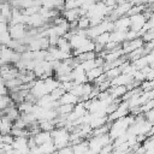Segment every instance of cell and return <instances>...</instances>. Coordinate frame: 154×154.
Segmentation results:
<instances>
[{
	"label": "cell",
	"instance_id": "obj_1",
	"mask_svg": "<svg viewBox=\"0 0 154 154\" xmlns=\"http://www.w3.org/2000/svg\"><path fill=\"white\" fill-rule=\"evenodd\" d=\"M51 136L57 150L70 146V131L65 128H55L53 131H51Z\"/></svg>",
	"mask_w": 154,
	"mask_h": 154
},
{
	"label": "cell",
	"instance_id": "obj_2",
	"mask_svg": "<svg viewBox=\"0 0 154 154\" xmlns=\"http://www.w3.org/2000/svg\"><path fill=\"white\" fill-rule=\"evenodd\" d=\"M7 32L12 40L22 41L26 35V25H24V24H10Z\"/></svg>",
	"mask_w": 154,
	"mask_h": 154
},
{
	"label": "cell",
	"instance_id": "obj_3",
	"mask_svg": "<svg viewBox=\"0 0 154 154\" xmlns=\"http://www.w3.org/2000/svg\"><path fill=\"white\" fill-rule=\"evenodd\" d=\"M129 114V105H128V101H120L117 109L114 112H112L111 114L107 116V119H108V123H112L117 119H120L125 116Z\"/></svg>",
	"mask_w": 154,
	"mask_h": 154
},
{
	"label": "cell",
	"instance_id": "obj_4",
	"mask_svg": "<svg viewBox=\"0 0 154 154\" xmlns=\"http://www.w3.org/2000/svg\"><path fill=\"white\" fill-rule=\"evenodd\" d=\"M29 93L37 100L45 95H47V91H46V88H45V84H43V81L42 79H35V83L34 85L31 87V89L29 90Z\"/></svg>",
	"mask_w": 154,
	"mask_h": 154
},
{
	"label": "cell",
	"instance_id": "obj_5",
	"mask_svg": "<svg viewBox=\"0 0 154 154\" xmlns=\"http://www.w3.org/2000/svg\"><path fill=\"white\" fill-rule=\"evenodd\" d=\"M129 19H130V26H129V29H130V30H134V31H136V32H138V31L141 30V28L143 26L144 22L147 20L142 13L130 16Z\"/></svg>",
	"mask_w": 154,
	"mask_h": 154
},
{
	"label": "cell",
	"instance_id": "obj_6",
	"mask_svg": "<svg viewBox=\"0 0 154 154\" xmlns=\"http://www.w3.org/2000/svg\"><path fill=\"white\" fill-rule=\"evenodd\" d=\"M94 48H95V42H94L93 40L88 38L81 47H78V48H76V49H72L71 54H72V57H77V55H79V54H82V53L94 52Z\"/></svg>",
	"mask_w": 154,
	"mask_h": 154
},
{
	"label": "cell",
	"instance_id": "obj_7",
	"mask_svg": "<svg viewBox=\"0 0 154 154\" xmlns=\"http://www.w3.org/2000/svg\"><path fill=\"white\" fill-rule=\"evenodd\" d=\"M129 26H130V19L128 16L119 17L113 22V30L117 31H128Z\"/></svg>",
	"mask_w": 154,
	"mask_h": 154
},
{
	"label": "cell",
	"instance_id": "obj_8",
	"mask_svg": "<svg viewBox=\"0 0 154 154\" xmlns=\"http://www.w3.org/2000/svg\"><path fill=\"white\" fill-rule=\"evenodd\" d=\"M130 82H132V77L129 75H124L120 73L119 76L109 79V84L111 87H118V85H128Z\"/></svg>",
	"mask_w": 154,
	"mask_h": 154
},
{
	"label": "cell",
	"instance_id": "obj_9",
	"mask_svg": "<svg viewBox=\"0 0 154 154\" xmlns=\"http://www.w3.org/2000/svg\"><path fill=\"white\" fill-rule=\"evenodd\" d=\"M87 40H88L87 36L78 35V34H73V35L69 38V43H70L71 49H76V48H78V47H81Z\"/></svg>",
	"mask_w": 154,
	"mask_h": 154
},
{
	"label": "cell",
	"instance_id": "obj_10",
	"mask_svg": "<svg viewBox=\"0 0 154 154\" xmlns=\"http://www.w3.org/2000/svg\"><path fill=\"white\" fill-rule=\"evenodd\" d=\"M61 16L65 18L66 22L71 23L73 20H77L81 16H79V7L77 8H73V10H65L61 12Z\"/></svg>",
	"mask_w": 154,
	"mask_h": 154
},
{
	"label": "cell",
	"instance_id": "obj_11",
	"mask_svg": "<svg viewBox=\"0 0 154 154\" xmlns=\"http://www.w3.org/2000/svg\"><path fill=\"white\" fill-rule=\"evenodd\" d=\"M109 96L114 100V99H120L125 93H126V88L125 85H118V87H109L107 89Z\"/></svg>",
	"mask_w": 154,
	"mask_h": 154
},
{
	"label": "cell",
	"instance_id": "obj_12",
	"mask_svg": "<svg viewBox=\"0 0 154 154\" xmlns=\"http://www.w3.org/2000/svg\"><path fill=\"white\" fill-rule=\"evenodd\" d=\"M77 102H78V97L72 95L71 93H64L58 100L59 105H76Z\"/></svg>",
	"mask_w": 154,
	"mask_h": 154
},
{
	"label": "cell",
	"instance_id": "obj_13",
	"mask_svg": "<svg viewBox=\"0 0 154 154\" xmlns=\"http://www.w3.org/2000/svg\"><path fill=\"white\" fill-rule=\"evenodd\" d=\"M36 146H40V144H43L48 141L52 140V136H51V132H47V131H38L36 135L32 136Z\"/></svg>",
	"mask_w": 154,
	"mask_h": 154
},
{
	"label": "cell",
	"instance_id": "obj_14",
	"mask_svg": "<svg viewBox=\"0 0 154 154\" xmlns=\"http://www.w3.org/2000/svg\"><path fill=\"white\" fill-rule=\"evenodd\" d=\"M37 149H38L40 154H53L57 150V148H55V146H54L52 140L46 142V143H43V144L37 146Z\"/></svg>",
	"mask_w": 154,
	"mask_h": 154
},
{
	"label": "cell",
	"instance_id": "obj_15",
	"mask_svg": "<svg viewBox=\"0 0 154 154\" xmlns=\"http://www.w3.org/2000/svg\"><path fill=\"white\" fill-rule=\"evenodd\" d=\"M72 148V153L73 154H84L88 149H89V146H88V140H82L81 142L71 146Z\"/></svg>",
	"mask_w": 154,
	"mask_h": 154
},
{
	"label": "cell",
	"instance_id": "obj_16",
	"mask_svg": "<svg viewBox=\"0 0 154 154\" xmlns=\"http://www.w3.org/2000/svg\"><path fill=\"white\" fill-rule=\"evenodd\" d=\"M91 114V113H90ZM106 123H108V119H107V116H103V117H94L91 114V120L89 122V125L90 128L94 130L96 128H100L102 125H105Z\"/></svg>",
	"mask_w": 154,
	"mask_h": 154
},
{
	"label": "cell",
	"instance_id": "obj_17",
	"mask_svg": "<svg viewBox=\"0 0 154 154\" xmlns=\"http://www.w3.org/2000/svg\"><path fill=\"white\" fill-rule=\"evenodd\" d=\"M123 55H124V53H123V49L120 48V49H117V51H114V52H108V53H106L102 59L105 60V63H111V61H114V60L122 58Z\"/></svg>",
	"mask_w": 154,
	"mask_h": 154
},
{
	"label": "cell",
	"instance_id": "obj_18",
	"mask_svg": "<svg viewBox=\"0 0 154 154\" xmlns=\"http://www.w3.org/2000/svg\"><path fill=\"white\" fill-rule=\"evenodd\" d=\"M125 32L126 31H117V30H113L112 32H109V41H113V42H117V43L122 45L125 41Z\"/></svg>",
	"mask_w": 154,
	"mask_h": 154
},
{
	"label": "cell",
	"instance_id": "obj_19",
	"mask_svg": "<svg viewBox=\"0 0 154 154\" xmlns=\"http://www.w3.org/2000/svg\"><path fill=\"white\" fill-rule=\"evenodd\" d=\"M43 84H45V88H46V91L47 94H49L52 90H54L55 88L59 87V82L54 78V77H48L43 81Z\"/></svg>",
	"mask_w": 154,
	"mask_h": 154
},
{
	"label": "cell",
	"instance_id": "obj_20",
	"mask_svg": "<svg viewBox=\"0 0 154 154\" xmlns=\"http://www.w3.org/2000/svg\"><path fill=\"white\" fill-rule=\"evenodd\" d=\"M38 124V128L41 131H47V132H51L55 129V123L54 120H40L37 122Z\"/></svg>",
	"mask_w": 154,
	"mask_h": 154
},
{
	"label": "cell",
	"instance_id": "obj_21",
	"mask_svg": "<svg viewBox=\"0 0 154 154\" xmlns=\"http://www.w3.org/2000/svg\"><path fill=\"white\" fill-rule=\"evenodd\" d=\"M57 48L61 52H66V53H71V47H70V43L66 38H64L63 36L61 37H58V42H57Z\"/></svg>",
	"mask_w": 154,
	"mask_h": 154
},
{
	"label": "cell",
	"instance_id": "obj_22",
	"mask_svg": "<svg viewBox=\"0 0 154 154\" xmlns=\"http://www.w3.org/2000/svg\"><path fill=\"white\" fill-rule=\"evenodd\" d=\"M102 73H103V69H102V67H94V69L87 71V72H85V76H87L88 82L91 83L96 77H99V76L102 75Z\"/></svg>",
	"mask_w": 154,
	"mask_h": 154
},
{
	"label": "cell",
	"instance_id": "obj_23",
	"mask_svg": "<svg viewBox=\"0 0 154 154\" xmlns=\"http://www.w3.org/2000/svg\"><path fill=\"white\" fill-rule=\"evenodd\" d=\"M34 105L35 103H31V102H28V101H23V102L18 103L17 109H18L19 113H31V111L34 108Z\"/></svg>",
	"mask_w": 154,
	"mask_h": 154
},
{
	"label": "cell",
	"instance_id": "obj_24",
	"mask_svg": "<svg viewBox=\"0 0 154 154\" xmlns=\"http://www.w3.org/2000/svg\"><path fill=\"white\" fill-rule=\"evenodd\" d=\"M108 130H109V123H106L105 125L94 129V130L91 131V134H90V137H96V136L106 135V134H108Z\"/></svg>",
	"mask_w": 154,
	"mask_h": 154
},
{
	"label": "cell",
	"instance_id": "obj_25",
	"mask_svg": "<svg viewBox=\"0 0 154 154\" xmlns=\"http://www.w3.org/2000/svg\"><path fill=\"white\" fill-rule=\"evenodd\" d=\"M146 5H143V4H137V5H132L131 7H130V10L128 11V13H126V16L128 17H130V16H134V14H140V13H142L144 10H146Z\"/></svg>",
	"mask_w": 154,
	"mask_h": 154
},
{
	"label": "cell",
	"instance_id": "obj_26",
	"mask_svg": "<svg viewBox=\"0 0 154 154\" xmlns=\"http://www.w3.org/2000/svg\"><path fill=\"white\" fill-rule=\"evenodd\" d=\"M0 16H2L4 18L7 19V23L11 18V6L8 2H4L1 5V8H0Z\"/></svg>",
	"mask_w": 154,
	"mask_h": 154
},
{
	"label": "cell",
	"instance_id": "obj_27",
	"mask_svg": "<svg viewBox=\"0 0 154 154\" xmlns=\"http://www.w3.org/2000/svg\"><path fill=\"white\" fill-rule=\"evenodd\" d=\"M89 18L85 16H81L77 19V29H82V30H87L89 29Z\"/></svg>",
	"mask_w": 154,
	"mask_h": 154
},
{
	"label": "cell",
	"instance_id": "obj_28",
	"mask_svg": "<svg viewBox=\"0 0 154 154\" xmlns=\"http://www.w3.org/2000/svg\"><path fill=\"white\" fill-rule=\"evenodd\" d=\"M131 64L134 65V67H135L136 70H141V69H143L144 66H148L144 55H143V57H140V58H137V59H135L134 61H131Z\"/></svg>",
	"mask_w": 154,
	"mask_h": 154
},
{
	"label": "cell",
	"instance_id": "obj_29",
	"mask_svg": "<svg viewBox=\"0 0 154 154\" xmlns=\"http://www.w3.org/2000/svg\"><path fill=\"white\" fill-rule=\"evenodd\" d=\"M108 41H109V32H102L99 36H96L95 40H94L95 43H99L101 46H105Z\"/></svg>",
	"mask_w": 154,
	"mask_h": 154
},
{
	"label": "cell",
	"instance_id": "obj_30",
	"mask_svg": "<svg viewBox=\"0 0 154 154\" xmlns=\"http://www.w3.org/2000/svg\"><path fill=\"white\" fill-rule=\"evenodd\" d=\"M120 73H122V71H120L119 66H118V67H113V69H109V70L105 71V75H106V77H107V79H112V78H114V77H117V76H119Z\"/></svg>",
	"mask_w": 154,
	"mask_h": 154
},
{
	"label": "cell",
	"instance_id": "obj_31",
	"mask_svg": "<svg viewBox=\"0 0 154 154\" xmlns=\"http://www.w3.org/2000/svg\"><path fill=\"white\" fill-rule=\"evenodd\" d=\"M79 65H81V67L84 70V72H87V71H89V70H91V69L96 67V65H95V60H94V59H91V60H85V61H82Z\"/></svg>",
	"mask_w": 154,
	"mask_h": 154
},
{
	"label": "cell",
	"instance_id": "obj_32",
	"mask_svg": "<svg viewBox=\"0 0 154 154\" xmlns=\"http://www.w3.org/2000/svg\"><path fill=\"white\" fill-rule=\"evenodd\" d=\"M153 87H154L153 81H143V82H141L138 88L141 91H149V90H153Z\"/></svg>",
	"mask_w": 154,
	"mask_h": 154
},
{
	"label": "cell",
	"instance_id": "obj_33",
	"mask_svg": "<svg viewBox=\"0 0 154 154\" xmlns=\"http://www.w3.org/2000/svg\"><path fill=\"white\" fill-rule=\"evenodd\" d=\"M153 107H154V101L153 100H149L148 102L143 103L142 106H138V111H140V113H146V112L153 109Z\"/></svg>",
	"mask_w": 154,
	"mask_h": 154
},
{
	"label": "cell",
	"instance_id": "obj_34",
	"mask_svg": "<svg viewBox=\"0 0 154 154\" xmlns=\"http://www.w3.org/2000/svg\"><path fill=\"white\" fill-rule=\"evenodd\" d=\"M11 102H12V101H11V99H10L8 95H6V96H0V111H4L5 108H7Z\"/></svg>",
	"mask_w": 154,
	"mask_h": 154
},
{
	"label": "cell",
	"instance_id": "obj_35",
	"mask_svg": "<svg viewBox=\"0 0 154 154\" xmlns=\"http://www.w3.org/2000/svg\"><path fill=\"white\" fill-rule=\"evenodd\" d=\"M64 93H65V91H64L61 88H59V87H58V88H55L54 90H52V91L49 93V95L52 96V99H53L54 101H58V100H59V97H60Z\"/></svg>",
	"mask_w": 154,
	"mask_h": 154
},
{
	"label": "cell",
	"instance_id": "obj_36",
	"mask_svg": "<svg viewBox=\"0 0 154 154\" xmlns=\"http://www.w3.org/2000/svg\"><path fill=\"white\" fill-rule=\"evenodd\" d=\"M77 7H78V5L75 0H64V11L65 10H73Z\"/></svg>",
	"mask_w": 154,
	"mask_h": 154
},
{
	"label": "cell",
	"instance_id": "obj_37",
	"mask_svg": "<svg viewBox=\"0 0 154 154\" xmlns=\"http://www.w3.org/2000/svg\"><path fill=\"white\" fill-rule=\"evenodd\" d=\"M13 141H14V137L11 134H5L1 136V143L4 144H12Z\"/></svg>",
	"mask_w": 154,
	"mask_h": 154
},
{
	"label": "cell",
	"instance_id": "obj_38",
	"mask_svg": "<svg viewBox=\"0 0 154 154\" xmlns=\"http://www.w3.org/2000/svg\"><path fill=\"white\" fill-rule=\"evenodd\" d=\"M109 87H111V84H109V79H106L105 82H102V83H100L99 85H96V88L99 89V91H106Z\"/></svg>",
	"mask_w": 154,
	"mask_h": 154
},
{
	"label": "cell",
	"instance_id": "obj_39",
	"mask_svg": "<svg viewBox=\"0 0 154 154\" xmlns=\"http://www.w3.org/2000/svg\"><path fill=\"white\" fill-rule=\"evenodd\" d=\"M143 117H144V119H146L147 122L153 123V122H154V109H150V111L143 113Z\"/></svg>",
	"mask_w": 154,
	"mask_h": 154
},
{
	"label": "cell",
	"instance_id": "obj_40",
	"mask_svg": "<svg viewBox=\"0 0 154 154\" xmlns=\"http://www.w3.org/2000/svg\"><path fill=\"white\" fill-rule=\"evenodd\" d=\"M55 154H73V153H72L71 146H67V147H64V148H61V149H58V150L55 152Z\"/></svg>",
	"mask_w": 154,
	"mask_h": 154
},
{
	"label": "cell",
	"instance_id": "obj_41",
	"mask_svg": "<svg viewBox=\"0 0 154 154\" xmlns=\"http://www.w3.org/2000/svg\"><path fill=\"white\" fill-rule=\"evenodd\" d=\"M99 93H100V91H99V89H97L96 87H94V88H93V90L90 91V94L88 95V100H95V99L97 97Z\"/></svg>",
	"mask_w": 154,
	"mask_h": 154
},
{
	"label": "cell",
	"instance_id": "obj_42",
	"mask_svg": "<svg viewBox=\"0 0 154 154\" xmlns=\"http://www.w3.org/2000/svg\"><path fill=\"white\" fill-rule=\"evenodd\" d=\"M8 95V89L4 83H0V96H6Z\"/></svg>",
	"mask_w": 154,
	"mask_h": 154
},
{
	"label": "cell",
	"instance_id": "obj_43",
	"mask_svg": "<svg viewBox=\"0 0 154 154\" xmlns=\"http://www.w3.org/2000/svg\"><path fill=\"white\" fill-rule=\"evenodd\" d=\"M102 4L107 7H116V1L114 0H102Z\"/></svg>",
	"mask_w": 154,
	"mask_h": 154
},
{
	"label": "cell",
	"instance_id": "obj_44",
	"mask_svg": "<svg viewBox=\"0 0 154 154\" xmlns=\"http://www.w3.org/2000/svg\"><path fill=\"white\" fill-rule=\"evenodd\" d=\"M8 29V24L7 23H0V34L6 32Z\"/></svg>",
	"mask_w": 154,
	"mask_h": 154
},
{
	"label": "cell",
	"instance_id": "obj_45",
	"mask_svg": "<svg viewBox=\"0 0 154 154\" xmlns=\"http://www.w3.org/2000/svg\"><path fill=\"white\" fill-rule=\"evenodd\" d=\"M154 79V71H149L148 73H146V79L144 81H153Z\"/></svg>",
	"mask_w": 154,
	"mask_h": 154
},
{
	"label": "cell",
	"instance_id": "obj_46",
	"mask_svg": "<svg viewBox=\"0 0 154 154\" xmlns=\"http://www.w3.org/2000/svg\"><path fill=\"white\" fill-rule=\"evenodd\" d=\"M125 1L130 2L131 5H137V4H141V1H140V0H125Z\"/></svg>",
	"mask_w": 154,
	"mask_h": 154
},
{
	"label": "cell",
	"instance_id": "obj_47",
	"mask_svg": "<svg viewBox=\"0 0 154 154\" xmlns=\"http://www.w3.org/2000/svg\"><path fill=\"white\" fill-rule=\"evenodd\" d=\"M143 154H154V148H150V149L144 150V153H143Z\"/></svg>",
	"mask_w": 154,
	"mask_h": 154
},
{
	"label": "cell",
	"instance_id": "obj_48",
	"mask_svg": "<svg viewBox=\"0 0 154 154\" xmlns=\"http://www.w3.org/2000/svg\"><path fill=\"white\" fill-rule=\"evenodd\" d=\"M0 83H4V81H2V78L0 77Z\"/></svg>",
	"mask_w": 154,
	"mask_h": 154
},
{
	"label": "cell",
	"instance_id": "obj_49",
	"mask_svg": "<svg viewBox=\"0 0 154 154\" xmlns=\"http://www.w3.org/2000/svg\"><path fill=\"white\" fill-rule=\"evenodd\" d=\"M1 136H2V134L0 132V142H1Z\"/></svg>",
	"mask_w": 154,
	"mask_h": 154
}]
</instances>
